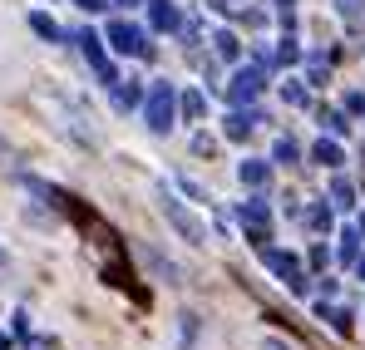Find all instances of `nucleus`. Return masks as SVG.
Masks as SVG:
<instances>
[{
	"mask_svg": "<svg viewBox=\"0 0 365 350\" xmlns=\"http://www.w3.org/2000/svg\"><path fill=\"white\" fill-rule=\"evenodd\" d=\"M109 40H114V50H123V55H153L148 35H143V30H133L128 20H114V25H109Z\"/></svg>",
	"mask_w": 365,
	"mask_h": 350,
	"instance_id": "1",
	"label": "nucleus"
},
{
	"mask_svg": "<svg viewBox=\"0 0 365 350\" xmlns=\"http://www.w3.org/2000/svg\"><path fill=\"white\" fill-rule=\"evenodd\" d=\"M143 118H148V128H168V123H173V89H168V84H153Z\"/></svg>",
	"mask_w": 365,
	"mask_h": 350,
	"instance_id": "2",
	"label": "nucleus"
},
{
	"mask_svg": "<svg viewBox=\"0 0 365 350\" xmlns=\"http://www.w3.org/2000/svg\"><path fill=\"white\" fill-rule=\"evenodd\" d=\"M262 257H267V267L292 287V292H302L306 282H302V267H297V257H287V252H272V247H262Z\"/></svg>",
	"mask_w": 365,
	"mask_h": 350,
	"instance_id": "3",
	"label": "nucleus"
},
{
	"mask_svg": "<svg viewBox=\"0 0 365 350\" xmlns=\"http://www.w3.org/2000/svg\"><path fill=\"white\" fill-rule=\"evenodd\" d=\"M163 212H168V222H173V227H178V232L187 237V242H202V227H197V217H192V212H187L182 202L163 197Z\"/></svg>",
	"mask_w": 365,
	"mask_h": 350,
	"instance_id": "4",
	"label": "nucleus"
},
{
	"mask_svg": "<svg viewBox=\"0 0 365 350\" xmlns=\"http://www.w3.org/2000/svg\"><path fill=\"white\" fill-rule=\"evenodd\" d=\"M79 45H84V55H89L94 69H99V79H104V84H119V79H114V64H109L104 50H99V35H89V30H84V35H79Z\"/></svg>",
	"mask_w": 365,
	"mask_h": 350,
	"instance_id": "5",
	"label": "nucleus"
},
{
	"mask_svg": "<svg viewBox=\"0 0 365 350\" xmlns=\"http://www.w3.org/2000/svg\"><path fill=\"white\" fill-rule=\"evenodd\" d=\"M242 222H247V232H252V242H257V247H267V202H247V207H242Z\"/></svg>",
	"mask_w": 365,
	"mask_h": 350,
	"instance_id": "6",
	"label": "nucleus"
},
{
	"mask_svg": "<svg viewBox=\"0 0 365 350\" xmlns=\"http://www.w3.org/2000/svg\"><path fill=\"white\" fill-rule=\"evenodd\" d=\"M257 89H262V69H242L237 79H232V99L242 104V99H257Z\"/></svg>",
	"mask_w": 365,
	"mask_h": 350,
	"instance_id": "7",
	"label": "nucleus"
},
{
	"mask_svg": "<svg viewBox=\"0 0 365 350\" xmlns=\"http://www.w3.org/2000/svg\"><path fill=\"white\" fill-rule=\"evenodd\" d=\"M148 5H153V25H158V30H173V25H178V10H173L168 0H148Z\"/></svg>",
	"mask_w": 365,
	"mask_h": 350,
	"instance_id": "8",
	"label": "nucleus"
},
{
	"mask_svg": "<svg viewBox=\"0 0 365 350\" xmlns=\"http://www.w3.org/2000/svg\"><path fill=\"white\" fill-rule=\"evenodd\" d=\"M311 158H316V163H326V168H336V163H341V148H336V143H326V138H321V143H316V148H311Z\"/></svg>",
	"mask_w": 365,
	"mask_h": 350,
	"instance_id": "9",
	"label": "nucleus"
},
{
	"mask_svg": "<svg viewBox=\"0 0 365 350\" xmlns=\"http://www.w3.org/2000/svg\"><path fill=\"white\" fill-rule=\"evenodd\" d=\"M267 177H272V168H267V163H242V182H252V187H262Z\"/></svg>",
	"mask_w": 365,
	"mask_h": 350,
	"instance_id": "10",
	"label": "nucleus"
},
{
	"mask_svg": "<svg viewBox=\"0 0 365 350\" xmlns=\"http://www.w3.org/2000/svg\"><path fill=\"white\" fill-rule=\"evenodd\" d=\"M257 118H242V114H232L227 118V138H247V128H252Z\"/></svg>",
	"mask_w": 365,
	"mask_h": 350,
	"instance_id": "11",
	"label": "nucleus"
},
{
	"mask_svg": "<svg viewBox=\"0 0 365 350\" xmlns=\"http://www.w3.org/2000/svg\"><path fill=\"white\" fill-rule=\"evenodd\" d=\"M217 55H222V59H237V40H232V35H217Z\"/></svg>",
	"mask_w": 365,
	"mask_h": 350,
	"instance_id": "12",
	"label": "nucleus"
},
{
	"mask_svg": "<svg viewBox=\"0 0 365 350\" xmlns=\"http://www.w3.org/2000/svg\"><path fill=\"white\" fill-rule=\"evenodd\" d=\"M114 104H119V109H133V104H138V89H133V84L119 89V94H114Z\"/></svg>",
	"mask_w": 365,
	"mask_h": 350,
	"instance_id": "13",
	"label": "nucleus"
},
{
	"mask_svg": "<svg viewBox=\"0 0 365 350\" xmlns=\"http://www.w3.org/2000/svg\"><path fill=\"white\" fill-rule=\"evenodd\" d=\"M182 114H187V118L202 114V94H187V99H182Z\"/></svg>",
	"mask_w": 365,
	"mask_h": 350,
	"instance_id": "14",
	"label": "nucleus"
},
{
	"mask_svg": "<svg viewBox=\"0 0 365 350\" xmlns=\"http://www.w3.org/2000/svg\"><path fill=\"white\" fill-rule=\"evenodd\" d=\"M356 242H361L356 232H346V237H341V257H346V262H356Z\"/></svg>",
	"mask_w": 365,
	"mask_h": 350,
	"instance_id": "15",
	"label": "nucleus"
},
{
	"mask_svg": "<svg viewBox=\"0 0 365 350\" xmlns=\"http://www.w3.org/2000/svg\"><path fill=\"white\" fill-rule=\"evenodd\" d=\"M277 158H282V163H292V158H297V143H292V138H282V143H277Z\"/></svg>",
	"mask_w": 365,
	"mask_h": 350,
	"instance_id": "16",
	"label": "nucleus"
},
{
	"mask_svg": "<svg viewBox=\"0 0 365 350\" xmlns=\"http://www.w3.org/2000/svg\"><path fill=\"white\" fill-rule=\"evenodd\" d=\"M321 123H326L331 133H346V118H341V114H321Z\"/></svg>",
	"mask_w": 365,
	"mask_h": 350,
	"instance_id": "17",
	"label": "nucleus"
},
{
	"mask_svg": "<svg viewBox=\"0 0 365 350\" xmlns=\"http://www.w3.org/2000/svg\"><path fill=\"white\" fill-rule=\"evenodd\" d=\"M35 30H40V35H50V40L60 35V30H55V20H45V15H35Z\"/></svg>",
	"mask_w": 365,
	"mask_h": 350,
	"instance_id": "18",
	"label": "nucleus"
},
{
	"mask_svg": "<svg viewBox=\"0 0 365 350\" xmlns=\"http://www.w3.org/2000/svg\"><path fill=\"white\" fill-rule=\"evenodd\" d=\"M79 5H84V10H104V0H79Z\"/></svg>",
	"mask_w": 365,
	"mask_h": 350,
	"instance_id": "19",
	"label": "nucleus"
},
{
	"mask_svg": "<svg viewBox=\"0 0 365 350\" xmlns=\"http://www.w3.org/2000/svg\"><path fill=\"white\" fill-rule=\"evenodd\" d=\"M114 5H138V0H114Z\"/></svg>",
	"mask_w": 365,
	"mask_h": 350,
	"instance_id": "20",
	"label": "nucleus"
},
{
	"mask_svg": "<svg viewBox=\"0 0 365 350\" xmlns=\"http://www.w3.org/2000/svg\"><path fill=\"white\" fill-rule=\"evenodd\" d=\"M361 277H365V257H361Z\"/></svg>",
	"mask_w": 365,
	"mask_h": 350,
	"instance_id": "21",
	"label": "nucleus"
},
{
	"mask_svg": "<svg viewBox=\"0 0 365 350\" xmlns=\"http://www.w3.org/2000/svg\"><path fill=\"white\" fill-rule=\"evenodd\" d=\"M0 350H5V336H0Z\"/></svg>",
	"mask_w": 365,
	"mask_h": 350,
	"instance_id": "22",
	"label": "nucleus"
}]
</instances>
